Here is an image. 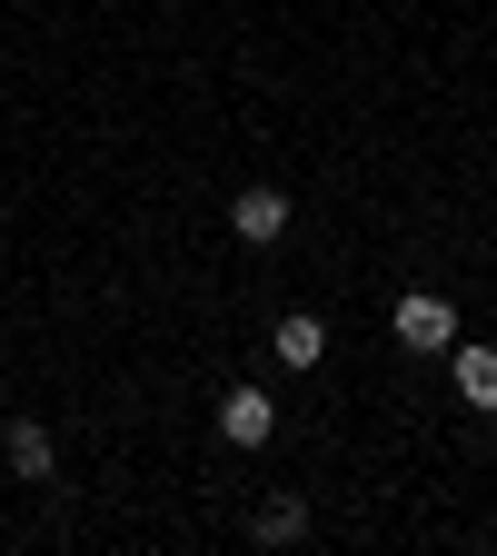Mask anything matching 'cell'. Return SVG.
I'll use <instances>...</instances> for the list:
<instances>
[{
  "mask_svg": "<svg viewBox=\"0 0 497 556\" xmlns=\"http://www.w3.org/2000/svg\"><path fill=\"white\" fill-rule=\"evenodd\" d=\"M448 358H458V397L487 417L497 407V348H448Z\"/></svg>",
  "mask_w": 497,
  "mask_h": 556,
  "instance_id": "7",
  "label": "cell"
},
{
  "mask_svg": "<svg viewBox=\"0 0 497 556\" xmlns=\"http://www.w3.org/2000/svg\"><path fill=\"white\" fill-rule=\"evenodd\" d=\"M388 328H398V348H418V358H448V348H458V308H448V299H428V289H408Z\"/></svg>",
  "mask_w": 497,
  "mask_h": 556,
  "instance_id": "1",
  "label": "cell"
},
{
  "mask_svg": "<svg viewBox=\"0 0 497 556\" xmlns=\"http://www.w3.org/2000/svg\"><path fill=\"white\" fill-rule=\"evenodd\" d=\"M0 457H11V477H21V486H50V467H60V447H50L40 417H11V428H0Z\"/></svg>",
  "mask_w": 497,
  "mask_h": 556,
  "instance_id": "4",
  "label": "cell"
},
{
  "mask_svg": "<svg viewBox=\"0 0 497 556\" xmlns=\"http://www.w3.org/2000/svg\"><path fill=\"white\" fill-rule=\"evenodd\" d=\"M220 438H229V447H269V438H278V397H269V388H229V397H220Z\"/></svg>",
  "mask_w": 497,
  "mask_h": 556,
  "instance_id": "3",
  "label": "cell"
},
{
  "mask_svg": "<svg viewBox=\"0 0 497 556\" xmlns=\"http://www.w3.org/2000/svg\"><path fill=\"white\" fill-rule=\"evenodd\" d=\"M269 358H278V368H319V358H328V328H319L309 308L278 318V328H269Z\"/></svg>",
  "mask_w": 497,
  "mask_h": 556,
  "instance_id": "6",
  "label": "cell"
},
{
  "mask_svg": "<svg viewBox=\"0 0 497 556\" xmlns=\"http://www.w3.org/2000/svg\"><path fill=\"white\" fill-rule=\"evenodd\" d=\"M249 536H259V546H299V536H309V497H299V486H278V497H259Z\"/></svg>",
  "mask_w": 497,
  "mask_h": 556,
  "instance_id": "5",
  "label": "cell"
},
{
  "mask_svg": "<svg viewBox=\"0 0 497 556\" xmlns=\"http://www.w3.org/2000/svg\"><path fill=\"white\" fill-rule=\"evenodd\" d=\"M229 229H239L249 249H269V239H289V189H278V179H249V189L229 199Z\"/></svg>",
  "mask_w": 497,
  "mask_h": 556,
  "instance_id": "2",
  "label": "cell"
}]
</instances>
